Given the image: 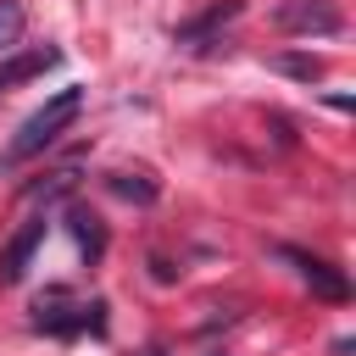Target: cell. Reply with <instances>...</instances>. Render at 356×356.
<instances>
[{
	"label": "cell",
	"instance_id": "6da1fadb",
	"mask_svg": "<svg viewBox=\"0 0 356 356\" xmlns=\"http://www.w3.org/2000/svg\"><path fill=\"white\" fill-rule=\"evenodd\" d=\"M78 111H83V89H56L39 111H28L22 122H17V134H11V145L0 150V167H22V161H33V156H44L72 122H78Z\"/></svg>",
	"mask_w": 356,
	"mask_h": 356
},
{
	"label": "cell",
	"instance_id": "7a4b0ae2",
	"mask_svg": "<svg viewBox=\"0 0 356 356\" xmlns=\"http://www.w3.org/2000/svg\"><path fill=\"white\" fill-rule=\"evenodd\" d=\"M33 328H39V334H61V339L100 334V328H106V306H100V300H72V306H67V295L50 289V300H39V312H33Z\"/></svg>",
	"mask_w": 356,
	"mask_h": 356
},
{
	"label": "cell",
	"instance_id": "9c48e42d",
	"mask_svg": "<svg viewBox=\"0 0 356 356\" xmlns=\"http://www.w3.org/2000/svg\"><path fill=\"white\" fill-rule=\"evenodd\" d=\"M22 22H28V11L17 0H0V50H11L22 39Z\"/></svg>",
	"mask_w": 356,
	"mask_h": 356
},
{
	"label": "cell",
	"instance_id": "5b68a950",
	"mask_svg": "<svg viewBox=\"0 0 356 356\" xmlns=\"http://www.w3.org/2000/svg\"><path fill=\"white\" fill-rule=\"evenodd\" d=\"M44 228H50L44 217H33V222H22V228H17V239L0 250V284H22V273L33 267V250L44 245Z\"/></svg>",
	"mask_w": 356,
	"mask_h": 356
},
{
	"label": "cell",
	"instance_id": "277c9868",
	"mask_svg": "<svg viewBox=\"0 0 356 356\" xmlns=\"http://www.w3.org/2000/svg\"><path fill=\"white\" fill-rule=\"evenodd\" d=\"M278 28L284 33H339L345 17L328 0H289V6H278Z\"/></svg>",
	"mask_w": 356,
	"mask_h": 356
},
{
	"label": "cell",
	"instance_id": "8fae6325",
	"mask_svg": "<svg viewBox=\"0 0 356 356\" xmlns=\"http://www.w3.org/2000/svg\"><path fill=\"white\" fill-rule=\"evenodd\" d=\"M273 67H278V72H289V78H300V83L323 78V61H317V56H295V50H289V56H278Z\"/></svg>",
	"mask_w": 356,
	"mask_h": 356
},
{
	"label": "cell",
	"instance_id": "30bf717a",
	"mask_svg": "<svg viewBox=\"0 0 356 356\" xmlns=\"http://www.w3.org/2000/svg\"><path fill=\"white\" fill-rule=\"evenodd\" d=\"M228 17H239V0H222V6H211L200 22H189V28H178V39H200L206 28H217V22H228Z\"/></svg>",
	"mask_w": 356,
	"mask_h": 356
},
{
	"label": "cell",
	"instance_id": "52a82bcc",
	"mask_svg": "<svg viewBox=\"0 0 356 356\" xmlns=\"http://www.w3.org/2000/svg\"><path fill=\"white\" fill-rule=\"evenodd\" d=\"M56 61H61V50H50V44H44V50H28V56H17V61L0 67V89H11V83H22V78H39V72L56 67Z\"/></svg>",
	"mask_w": 356,
	"mask_h": 356
},
{
	"label": "cell",
	"instance_id": "8992f818",
	"mask_svg": "<svg viewBox=\"0 0 356 356\" xmlns=\"http://www.w3.org/2000/svg\"><path fill=\"white\" fill-rule=\"evenodd\" d=\"M67 222H72V239H78V250H83L89 261H100V256H106V222H100L89 206H67Z\"/></svg>",
	"mask_w": 356,
	"mask_h": 356
},
{
	"label": "cell",
	"instance_id": "ba28073f",
	"mask_svg": "<svg viewBox=\"0 0 356 356\" xmlns=\"http://www.w3.org/2000/svg\"><path fill=\"white\" fill-rule=\"evenodd\" d=\"M106 184H111L122 200H139V206H150V200H156V184H150L145 172H111Z\"/></svg>",
	"mask_w": 356,
	"mask_h": 356
},
{
	"label": "cell",
	"instance_id": "3957f363",
	"mask_svg": "<svg viewBox=\"0 0 356 356\" xmlns=\"http://www.w3.org/2000/svg\"><path fill=\"white\" fill-rule=\"evenodd\" d=\"M278 256L300 273V284H312V295H323V300H350V278L334 267V261H323V256H312V250H300V245H278Z\"/></svg>",
	"mask_w": 356,
	"mask_h": 356
}]
</instances>
